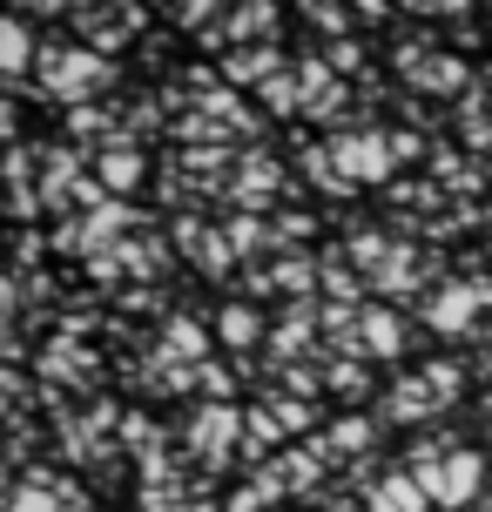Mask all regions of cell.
Masks as SVG:
<instances>
[{
    "mask_svg": "<svg viewBox=\"0 0 492 512\" xmlns=\"http://www.w3.org/2000/svg\"><path fill=\"white\" fill-rule=\"evenodd\" d=\"M41 81H48V88H41L48 102L88 108L95 95H108V88H115V68H108L95 48H54V41H48V48H41Z\"/></svg>",
    "mask_w": 492,
    "mask_h": 512,
    "instance_id": "1",
    "label": "cell"
},
{
    "mask_svg": "<svg viewBox=\"0 0 492 512\" xmlns=\"http://www.w3.org/2000/svg\"><path fill=\"white\" fill-rule=\"evenodd\" d=\"M236 432H250V411H236V405H196V418H189V445H196L203 465L230 459Z\"/></svg>",
    "mask_w": 492,
    "mask_h": 512,
    "instance_id": "2",
    "label": "cell"
},
{
    "mask_svg": "<svg viewBox=\"0 0 492 512\" xmlns=\"http://www.w3.org/2000/svg\"><path fill=\"white\" fill-rule=\"evenodd\" d=\"M331 162H337V176L358 189V182H385L398 155H391V135H337Z\"/></svg>",
    "mask_w": 492,
    "mask_h": 512,
    "instance_id": "3",
    "label": "cell"
},
{
    "mask_svg": "<svg viewBox=\"0 0 492 512\" xmlns=\"http://www.w3.org/2000/svg\"><path fill=\"white\" fill-rule=\"evenodd\" d=\"M486 304H492V283H486V277H479V283H445L439 297L425 304V324H432L439 337H459Z\"/></svg>",
    "mask_w": 492,
    "mask_h": 512,
    "instance_id": "4",
    "label": "cell"
},
{
    "mask_svg": "<svg viewBox=\"0 0 492 512\" xmlns=\"http://www.w3.org/2000/svg\"><path fill=\"white\" fill-rule=\"evenodd\" d=\"M75 27H88V48H129V34L135 27H149V14H142V7H115V14H108V7H75Z\"/></svg>",
    "mask_w": 492,
    "mask_h": 512,
    "instance_id": "5",
    "label": "cell"
},
{
    "mask_svg": "<svg viewBox=\"0 0 492 512\" xmlns=\"http://www.w3.org/2000/svg\"><path fill=\"white\" fill-rule=\"evenodd\" d=\"M0 61H7V81H14V95H27V68L41 61L34 34H27V14H0Z\"/></svg>",
    "mask_w": 492,
    "mask_h": 512,
    "instance_id": "6",
    "label": "cell"
},
{
    "mask_svg": "<svg viewBox=\"0 0 492 512\" xmlns=\"http://www.w3.org/2000/svg\"><path fill=\"white\" fill-rule=\"evenodd\" d=\"M479 479H486V459H479V452H452V459L439 465V479H432V499L466 506L472 492H479Z\"/></svg>",
    "mask_w": 492,
    "mask_h": 512,
    "instance_id": "7",
    "label": "cell"
},
{
    "mask_svg": "<svg viewBox=\"0 0 492 512\" xmlns=\"http://www.w3.org/2000/svg\"><path fill=\"white\" fill-rule=\"evenodd\" d=\"M297 81H304V115H317V122H324V115H337V108H344V81L331 75V61H304V68H297Z\"/></svg>",
    "mask_w": 492,
    "mask_h": 512,
    "instance_id": "8",
    "label": "cell"
},
{
    "mask_svg": "<svg viewBox=\"0 0 492 512\" xmlns=\"http://www.w3.org/2000/svg\"><path fill=\"white\" fill-rule=\"evenodd\" d=\"M284 27V14L277 7H263V0H250V7H230V21H223V41H257V48H270V34Z\"/></svg>",
    "mask_w": 492,
    "mask_h": 512,
    "instance_id": "9",
    "label": "cell"
},
{
    "mask_svg": "<svg viewBox=\"0 0 492 512\" xmlns=\"http://www.w3.org/2000/svg\"><path fill=\"white\" fill-rule=\"evenodd\" d=\"M95 169H102L108 189H135V182H142V155H135V135H129V128H122V135L95 155Z\"/></svg>",
    "mask_w": 492,
    "mask_h": 512,
    "instance_id": "10",
    "label": "cell"
},
{
    "mask_svg": "<svg viewBox=\"0 0 492 512\" xmlns=\"http://www.w3.org/2000/svg\"><path fill=\"white\" fill-rule=\"evenodd\" d=\"M364 351H378V358H398V351H405V324H398V317H391L385 304H371L364 310Z\"/></svg>",
    "mask_w": 492,
    "mask_h": 512,
    "instance_id": "11",
    "label": "cell"
},
{
    "mask_svg": "<svg viewBox=\"0 0 492 512\" xmlns=\"http://www.w3.org/2000/svg\"><path fill=\"white\" fill-rule=\"evenodd\" d=\"M425 499H432V492L418 486L412 472H391L385 486L371 492V512H425Z\"/></svg>",
    "mask_w": 492,
    "mask_h": 512,
    "instance_id": "12",
    "label": "cell"
},
{
    "mask_svg": "<svg viewBox=\"0 0 492 512\" xmlns=\"http://www.w3.org/2000/svg\"><path fill=\"white\" fill-rule=\"evenodd\" d=\"M385 411L398 418V425H418V418H432V411H439V398H432V384H425V378H405L385 398Z\"/></svg>",
    "mask_w": 492,
    "mask_h": 512,
    "instance_id": "13",
    "label": "cell"
},
{
    "mask_svg": "<svg viewBox=\"0 0 492 512\" xmlns=\"http://www.w3.org/2000/svg\"><path fill=\"white\" fill-rule=\"evenodd\" d=\"M418 88H425V95H452V88H472V75H466L459 54H432V61L418 68Z\"/></svg>",
    "mask_w": 492,
    "mask_h": 512,
    "instance_id": "14",
    "label": "cell"
},
{
    "mask_svg": "<svg viewBox=\"0 0 492 512\" xmlns=\"http://www.w3.org/2000/svg\"><path fill=\"white\" fill-rule=\"evenodd\" d=\"M216 331H223L236 351H243V344H257V337H263V317H257L250 304H223V310H216Z\"/></svg>",
    "mask_w": 492,
    "mask_h": 512,
    "instance_id": "15",
    "label": "cell"
},
{
    "mask_svg": "<svg viewBox=\"0 0 492 512\" xmlns=\"http://www.w3.org/2000/svg\"><path fill=\"white\" fill-rule=\"evenodd\" d=\"M257 95H263L270 115H304V81H297V75H270Z\"/></svg>",
    "mask_w": 492,
    "mask_h": 512,
    "instance_id": "16",
    "label": "cell"
},
{
    "mask_svg": "<svg viewBox=\"0 0 492 512\" xmlns=\"http://www.w3.org/2000/svg\"><path fill=\"white\" fill-rule=\"evenodd\" d=\"M358 445H371V425H364V418H344L337 432L317 438V452H324V459H331V452H358Z\"/></svg>",
    "mask_w": 492,
    "mask_h": 512,
    "instance_id": "17",
    "label": "cell"
},
{
    "mask_svg": "<svg viewBox=\"0 0 492 512\" xmlns=\"http://www.w3.org/2000/svg\"><path fill=\"white\" fill-rule=\"evenodd\" d=\"M418 378L432 384V398H439V405H452V398H459V371H452V364H439V358H432L425 371H418Z\"/></svg>",
    "mask_w": 492,
    "mask_h": 512,
    "instance_id": "18",
    "label": "cell"
},
{
    "mask_svg": "<svg viewBox=\"0 0 492 512\" xmlns=\"http://www.w3.org/2000/svg\"><path fill=\"white\" fill-rule=\"evenodd\" d=\"M196 384H203L216 405H230V371H223V364H196Z\"/></svg>",
    "mask_w": 492,
    "mask_h": 512,
    "instance_id": "19",
    "label": "cell"
},
{
    "mask_svg": "<svg viewBox=\"0 0 492 512\" xmlns=\"http://www.w3.org/2000/svg\"><path fill=\"white\" fill-rule=\"evenodd\" d=\"M358 61H364V41H358V34H351V41H331V75H351Z\"/></svg>",
    "mask_w": 492,
    "mask_h": 512,
    "instance_id": "20",
    "label": "cell"
},
{
    "mask_svg": "<svg viewBox=\"0 0 492 512\" xmlns=\"http://www.w3.org/2000/svg\"><path fill=\"white\" fill-rule=\"evenodd\" d=\"M142 512H209V506H176V499H162V506H156V499H149Z\"/></svg>",
    "mask_w": 492,
    "mask_h": 512,
    "instance_id": "21",
    "label": "cell"
},
{
    "mask_svg": "<svg viewBox=\"0 0 492 512\" xmlns=\"http://www.w3.org/2000/svg\"><path fill=\"white\" fill-rule=\"evenodd\" d=\"M486 250H492V243H486Z\"/></svg>",
    "mask_w": 492,
    "mask_h": 512,
    "instance_id": "22",
    "label": "cell"
}]
</instances>
